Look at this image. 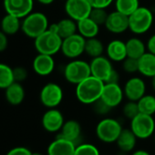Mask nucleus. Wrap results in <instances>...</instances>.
Wrapping results in <instances>:
<instances>
[{"label": "nucleus", "instance_id": "nucleus-35", "mask_svg": "<svg viewBox=\"0 0 155 155\" xmlns=\"http://www.w3.org/2000/svg\"><path fill=\"white\" fill-rule=\"evenodd\" d=\"M122 69L128 74H134L139 72V60L137 58H133L130 57H127L121 62Z\"/></svg>", "mask_w": 155, "mask_h": 155}, {"label": "nucleus", "instance_id": "nucleus-17", "mask_svg": "<svg viewBox=\"0 0 155 155\" xmlns=\"http://www.w3.org/2000/svg\"><path fill=\"white\" fill-rule=\"evenodd\" d=\"M77 144L64 139L62 137L57 136L54 140H52L47 150L48 155H74Z\"/></svg>", "mask_w": 155, "mask_h": 155}, {"label": "nucleus", "instance_id": "nucleus-26", "mask_svg": "<svg viewBox=\"0 0 155 155\" xmlns=\"http://www.w3.org/2000/svg\"><path fill=\"white\" fill-rule=\"evenodd\" d=\"M22 21L21 18L7 14L1 21V30L7 35H15L21 29Z\"/></svg>", "mask_w": 155, "mask_h": 155}, {"label": "nucleus", "instance_id": "nucleus-42", "mask_svg": "<svg viewBox=\"0 0 155 155\" xmlns=\"http://www.w3.org/2000/svg\"><path fill=\"white\" fill-rule=\"evenodd\" d=\"M147 47V51L150 53H152L155 55V34H153L152 36H150L147 41L146 44Z\"/></svg>", "mask_w": 155, "mask_h": 155}, {"label": "nucleus", "instance_id": "nucleus-24", "mask_svg": "<svg viewBox=\"0 0 155 155\" xmlns=\"http://www.w3.org/2000/svg\"><path fill=\"white\" fill-rule=\"evenodd\" d=\"M78 33L81 34L86 39L96 38L100 32V26L96 24L90 18H86L77 22Z\"/></svg>", "mask_w": 155, "mask_h": 155}, {"label": "nucleus", "instance_id": "nucleus-39", "mask_svg": "<svg viewBox=\"0 0 155 155\" xmlns=\"http://www.w3.org/2000/svg\"><path fill=\"white\" fill-rule=\"evenodd\" d=\"M115 0H89V2L92 8H107Z\"/></svg>", "mask_w": 155, "mask_h": 155}, {"label": "nucleus", "instance_id": "nucleus-18", "mask_svg": "<svg viewBox=\"0 0 155 155\" xmlns=\"http://www.w3.org/2000/svg\"><path fill=\"white\" fill-rule=\"evenodd\" d=\"M32 67L36 74L41 77H47L54 71L55 60L51 55L38 53L33 60Z\"/></svg>", "mask_w": 155, "mask_h": 155}, {"label": "nucleus", "instance_id": "nucleus-32", "mask_svg": "<svg viewBox=\"0 0 155 155\" xmlns=\"http://www.w3.org/2000/svg\"><path fill=\"white\" fill-rule=\"evenodd\" d=\"M108 16H109V13L107 12L106 8H92L89 18L91 19H92L100 27H101V26L105 25L107 18H108Z\"/></svg>", "mask_w": 155, "mask_h": 155}, {"label": "nucleus", "instance_id": "nucleus-38", "mask_svg": "<svg viewBox=\"0 0 155 155\" xmlns=\"http://www.w3.org/2000/svg\"><path fill=\"white\" fill-rule=\"evenodd\" d=\"M6 155H32V151L27 147L18 146L9 150Z\"/></svg>", "mask_w": 155, "mask_h": 155}, {"label": "nucleus", "instance_id": "nucleus-1", "mask_svg": "<svg viewBox=\"0 0 155 155\" xmlns=\"http://www.w3.org/2000/svg\"><path fill=\"white\" fill-rule=\"evenodd\" d=\"M104 82L91 75L76 85L75 95L77 100L85 105H92L101 97Z\"/></svg>", "mask_w": 155, "mask_h": 155}, {"label": "nucleus", "instance_id": "nucleus-31", "mask_svg": "<svg viewBox=\"0 0 155 155\" xmlns=\"http://www.w3.org/2000/svg\"><path fill=\"white\" fill-rule=\"evenodd\" d=\"M137 102L140 113L148 114L151 116L155 114V96L150 94H145Z\"/></svg>", "mask_w": 155, "mask_h": 155}, {"label": "nucleus", "instance_id": "nucleus-33", "mask_svg": "<svg viewBox=\"0 0 155 155\" xmlns=\"http://www.w3.org/2000/svg\"><path fill=\"white\" fill-rule=\"evenodd\" d=\"M74 155H101V153L94 144L81 143L77 145Z\"/></svg>", "mask_w": 155, "mask_h": 155}, {"label": "nucleus", "instance_id": "nucleus-2", "mask_svg": "<svg viewBox=\"0 0 155 155\" xmlns=\"http://www.w3.org/2000/svg\"><path fill=\"white\" fill-rule=\"evenodd\" d=\"M154 16L146 7H140L129 16V29L135 35H143L152 27Z\"/></svg>", "mask_w": 155, "mask_h": 155}, {"label": "nucleus", "instance_id": "nucleus-20", "mask_svg": "<svg viewBox=\"0 0 155 155\" xmlns=\"http://www.w3.org/2000/svg\"><path fill=\"white\" fill-rule=\"evenodd\" d=\"M107 57L113 62H122L127 56L126 42L120 39H113L105 48Z\"/></svg>", "mask_w": 155, "mask_h": 155}, {"label": "nucleus", "instance_id": "nucleus-23", "mask_svg": "<svg viewBox=\"0 0 155 155\" xmlns=\"http://www.w3.org/2000/svg\"><path fill=\"white\" fill-rule=\"evenodd\" d=\"M139 73L146 78L155 76V55L150 52L143 54L139 59Z\"/></svg>", "mask_w": 155, "mask_h": 155}, {"label": "nucleus", "instance_id": "nucleus-12", "mask_svg": "<svg viewBox=\"0 0 155 155\" xmlns=\"http://www.w3.org/2000/svg\"><path fill=\"white\" fill-rule=\"evenodd\" d=\"M7 14L24 18L33 11L34 0H4Z\"/></svg>", "mask_w": 155, "mask_h": 155}, {"label": "nucleus", "instance_id": "nucleus-14", "mask_svg": "<svg viewBox=\"0 0 155 155\" xmlns=\"http://www.w3.org/2000/svg\"><path fill=\"white\" fill-rule=\"evenodd\" d=\"M124 97V91L119 83H104L101 99L111 109L119 106Z\"/></svg>", "mask_w": 155, "mask_h": 155}, {"label": "nucleus", "instance_id": "nucleus-6", "mask_svg": "<svg viewBox=\"0 0 155 155\" xmlns=\"http://www.w3.org/2000/svg\"><path fill=\"white\" fill-rule=\"evenodd\" d=\"M120 122L113 118H104L96 126V135L100 140L105 143L116 142L121 130Z\"/></svg>", "mask_w": 155, "mask_h": 155}, {"label": "nucleus", "instance_id": "nucleus-43", "mask_svg": "<svg viewBox=\"0 0 155 155\" xmlns=\"http://www.w3.org/2000/svg\"><path fill=\"white\" fill-rule=\"evenodd\" d=\"M131 155H150V154L145 150H137L133 151Z\"/></svg>", "mask_w": 155, "mask_h": 155}, {"label": "nucleus", "instance_id": "nucleus-16", "mask_svg": "<svg viewBox=\"0 0 155 155\" xmlns=\"http://www.w3.org/2000/svg\"><path fill=\"white\" fill-rule=\"evenodd\" d=\"M105 28L112 34H122L129 29V17L115 10L109 13Z\"/></svg>", "mask_w": 155, "mask_h": 155}, {"label": "nucleus", "instance_id": "nucleus-15", "mask_svg": "<svg viewBox=\"0 0 155 155\" xmlns=\"http://www.w3.org/2000/svg\"><path fill=\"white\" fill-rule=\"evenodd\" d=\"M64 122V116L57 108L48 109L43 114L41 119V123L44 130L51 133L60 131Z\"/></svg>", "mask_w": 155, "mask_h": 155}, {"label": "nucleus", "instance_id": "nucleus-40", "mask_svg": "<svg viewBox=\"0 0 155 155\" xmlns=\"http://www.w3.org/2000/svg\"><path fill=\"white\" fill-rule=\"evenodd\" d=\"M8 45V35L0 29V52H2L7 49Z\"/></svg>", "mask_w": 155, "mask_h": 155}, {"label": "nucleus", "instance_id": "nucleus-4", "mask_svg": "<svg viewBox=\"0 0 155 155\" xmlns=\"http://www.w3.org/2000/svg\"><path fill=\"white\" fill-rule=\"evenodd\" d=\"M65 80L73 85H77L91 75L90 63L86 60L75 58L66 64L63 71Z\"/></svg>", "mask_w": 155, "mask_h": 155}, {"label": "nucleus", "instance_id": "nucleus-5", "mask_svg": "<svg viewBox=\"0 0 155 155\" xmlns=\"http://www.w3.org/2000/svg\"><path fill=\"white\" fill-rule=\"evenodd\" d=\"M63 38L50 29L46 30L34 39V46L38 53L54 56L60 51Z\"/></svg>", "mask_w": 155, "mask_h": 155}, {"label": "nucleus", "instance_id": "nucleus-11", "mask_svg": "<svg viewBox=\"0 0 155 155\" xmlns=\"http://www.w3.org/2000/svg\"><path fill=\"white\" fill-rule=\"evenodd\" d=\"M90 66L91 75L98 78L99 80L102 81L103 82L106 81L111 71L114 69L112 66V61L108 57H105L103 55L91 58Z\"/></svg>", "mask_w": 155, "mask_h": 155}, {"label": "nucleus", "instance_id": "nucleus-30", "mask_svg": "<svg viewBox=\"0 0 155 155\" xmlns=\"http://www.w3.org/2000/svg\"><path fill=\"white\" fill-rule=\"evenodd\" d=\"M15 82L13 68L4 63H0V89L6 90Z\"/></svg>", "mask_w": 155, "mask_h": 155}, {"label": "nucleus", "instance_id": "nucleus-41", "mask_svg": "<svg viewBox=\"0 0 155 155\" xmlns=\"http://www.w3.org/2000/svg\"><path fill=\"white\" fill-rule=\"evenodd\" d=\"M119 81H120V74L116 69H113L104 83H119Z\"/></svg>", "mask_w": 155, "mask_h": 155}, {"label": "nucleus", "instance_id": "nucleus-25", "mask_svg": "<svg viewBox=\"0 0 155 155\" xmlns=\"http://www.w3.org/2000/svg\"><path fill=\"white\" fill-rule=\"evenodd\" d=\"M127 56L139 59L143 54L147 52V47L144 42L139 38H130L126 41Z\"/></svg>", "mask_w": 155, "mask_h": 155}, {"label": "nucleus", "instance_id": "nucleus-27", "mask_svg": "<svg viewBox=\"0 0 155 155\" xmlns=\"http://www.w3.org/2000/svg\"><path fill=\"white\" fill-rule=\"evenodd\" d=\"M56 24H57V33L62 38H68V37L78 33L77 21L73 20L72 18H70L68 17L59 20Z\"/></svg>", "mask_w": 155, "mask_h": 155}, {"label": "nucleus", "instance_id": "nucleus-37", "mask_svg": "<svg viewBox=\"0 0 155 155\" xmlns=\"http://www.w3.org/2000/svg\"><path fill=\"white\" fill-rule=\"evenodd\" d=\"M14 79L16 82H22L28 78V70L24 67H17L13 68Z\"/></svg>", "mask_w": 155, "mask_h": 155}, {"label": "nucleus", "instance_id": "nucleus-19", "mask_svg": "<svg viewBox=\"0 0 155 155\" xmlns=\"http://www.w3.org/2000/svg\"><path fill=\"white\" fill-rule=\"evenodd\" d=\"M58 136L67 139L78 145L81 137V125L75 120H68L64 122Z\"/></svg>", "mask_w": 155, "mask_h": 155}, {"label": "nucleus", "instance_id": "nucleus-29", "mask_svg": "<svg viewBox=\"0 0 155 155\" xmlns=\"http://www.w3.org/2000/svg\"><path fill=\"white\" fill-rule=\"evenodd\" d=\"M140 7V0H115L116 10L128 17Z\"/></svg>", "mask_w": 155, "mask_h": 155}, {"label": "nucleus", "instance_id": "nucleus-21", "mask_svg": "<svg viewBox=\"0 0 155 155\" xmlns=\"http://www.w3.org/2000/svg\"><path fill=\"white\" fill-rule=\"evenodd\" d=\"M138 138L130 129H122L118 140H116L117 146L120 151L130 152L134 150Z\"/></svg>", "mask_w": 155, "mask_h": 155}, {"label": "nucleus", "instance_id": "nucleus-45", "mask_svg": "<svg viewBox=\"0 0 155 155\" xmlns=\"http://www.w3.org/2000/svg\"><path fill=\"white\" fill-rule=\"evenodd\" d=\"M150 85L152 90L155 91V76H153L152 78H150Z\"/></svg>", "mask_w": 155, "mask_h": 155}, {"label": "nucleus", "instance_id": "nucleus-34", "mask_svg": "<svg viewBox=\"0 0 155 155\" xmlns=\"http://www.w3.org/2000/svg\"><path fill=\"white\" fill-rule=\"evenodd\" d=\"M122 113L127 119L132 120L134 117H136L140 113L138 102L132 101H128L122 108Z\"/></svg>", "mask_w": 155, "mask_h": 155}, {"label": "nucleus", "instance_id": "nucleus-36", "mask_svg": "<svg viewBox=\"0 0 155 155\" xmlns=\"http://www.w3.org/2000/svg\"><path fill=\"white\" fill-rule=\"evenodd\" d=\"M92 106H93V110L97 114H99V115H107L112 110L101 99H100L99 101H97L96 102H94L92 104Z\"/></svg>", "mask_w": 155, "mask_h": 155}, {"label": "nucleus", "instance_id": "nucleus-9", "mask_svg": "<svg viewBox=\"0 0 155 155\" xmlns=\"http://www.w3.org/2000/svg\"><path fill=\"white\" fill-rule=\"evenodd\" d=\"M64 92L62 88L54 82L47 83L40 91L39 100L43 106L48 109L57 108L63 101Z\"/></svg>", "mask_w": 155, "mask_h": 155}, {"label": "nucleus", "instance_id": "nucleus-47", "mask_svg": "<svg viewBox=\"0 0 155 155\" xmlns=\"http://www.w3.org/2000/svg\"><path fill=\"white\" fill-rule=\"evenodd\" d=\"M154 140H155V132H154Z\"/></svg>", "mask_w": 155, "mask_h": 155}, {"label": "nucleus", "instance_id": "nucleus-22", "mask_svg": "<svg viewBox=\"0 0 155 155\" xmlns=\"http://www.w3.org/2000/svg\"><path fill=\"white\" fill-rule=\"evenodd\" d=\"M5 95L8 102L13 106H18L21 104L25 99V90L20 82H14L8 86L6 90Z\"/></svg>", "mask_w": 155, "mask_h": 155}, {"label": "nucleus", "instance_id": "nucleus-3", "mask_svg": "<svg viewBox=\"0 0 155 155\" xmlns=\"http://www.w3.org/2000/svg\"><path fill=\"white\" fill-rule=\"evenodd\" d=\"M49 23L47 16L41 12H31L23 18L21 30L30 38L35 39L48 29Z\"/></svg>", "mask_w": 155, "mask_h": 155}, {"label": "nucleus", "instance_id": "nucleus-7", "mask_svg": "<svg viewBox=\"0 0 155 155\" xmlns=\"http://www.w3.org/2000/svg\"><path fill=\"white\" fill-rule=\"evenodd\" d=\"M130 129L140 140H146L155 132V120L151 115L139 113L130 120Z\"/></svg>", "mask_w": 155, "mask_h": 155}, {"label": "nucleus", "instance_id": "nucleus-44", "mask_svg": "<svg viewBox=\"0 0 155 155\" xmlns=\"http://www.w3.org/2000/svg\"><path fill=\"white\" fill-rule=\"evenodd\" d=\"M37 1L42 5H45V6H48V5H51L55 0H37Z\"/></svg>", "mask_w": 155, "mask_h": 155}, {"label": "nucleus", "instance_id": "nucleus-8", "mask_svg": "<svg viewBox=\"0 0 155 155\" xmlns=\"http://www.w3.org/2000/svg\"><path fill=\"white\" fill-rule=\"evenodd\" d=\"M85 38L79 33H76L68 38H63L60 51L69 59L79 58L85 52Z\"/></svg>", "mask_w": 155, "mask_h": 155}, {"label": "nucleus", "instance_id": "nucleus-28", "mask_svg": "<svg viewBox=\"0 0 155 155\" xmlns=\"http://www.w3.org/2000/svg\"><path fill=\"white\" fill-rule=\"evenodd\" d=\"M105 50L104 44L101 39L96 38H91L86 39L85 42V54L91 57V58L100 57L103 55V52Z\"/></svg>", "mask_w": 155, "mask_h": 155}, {"label": "nucleus", "instance_id": "nucleus-46", "mask_svg": "<svg viewBox=\"0 0 155 155\" xmlns=\"http://www.w3.org/2000/svg\"><path fill=\"white\" fill-rule=\"evenodd\" d=\"M32 155H43V154L39 152H32Z\"/></svg>", "mask_w": 155, "mask_h": 155}, {"label": "nucleus", "instance_id": "nucleus-10", "mask_svg": "<svg viewBox=\"0 0 155 155\" xmlns=\"http://www.w3.org/2000/svg\"><path fill=\"white\" fill-rule=\"evenodd\" d=\"M64 8L67 16L78 22L90 17L92 7L89 0H66Z\"/></svg>", "mask_w": 155, "mask_h": 155}, {"label": "nucleus", "instance_id": "nucleus-13", "mask_svg": "<svg viewBox=\"0 0 155 155\" xmlns=\"http://www.w3.org/2000/svg\"><path fill=\"white\" fill-rule=\"evenodd\" d=\"M124 95L128 101H138L146 94V83L140 77H131L125 82Z\"/></svg>", "mask_w": 155, "mask_h": 155}]
</instances>
